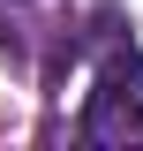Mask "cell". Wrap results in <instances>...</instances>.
Instances as JSON below:
<instances>
[{
  "mask_svg": "<svg viewBox=\"0 0 143 151\" xmlns=\"http://www.w3.org/2000/svg\"><path fill=\"white\" fill-rule=\"evenodd\" d=\"M121 76H143V60L128 53V60H113L106 68V83L90 91V113H83V136L98 151H128V144H143V98L128 91Z\"/></svg>",
  "mask_w": 143,
  "mask_h": 151,
  "instance_id": "obj_1",
  "label": "cell"
}]
</instances>
